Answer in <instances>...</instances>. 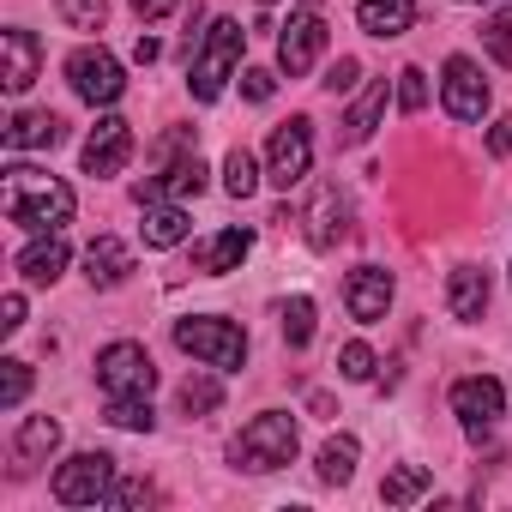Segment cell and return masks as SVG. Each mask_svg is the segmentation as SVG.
<instances>
[{
  "label": "cell",
  "mask_w": 512,
  "mask_h": 512,
  "mask_svg": "<svg viewBox=\"0 0 512 512\" xmlns=\"http://www.w3.org/2000/svg\"><path fill=\"white\" fill-rule=\"evenodd\" d=\"M386 97H392V85L386 79H374L356 103H350V115H344V145H362V139H374V127H380V115H386Z\"/></svg>",
  "instance_id": "obj_23"
},
{
  "label": "cell",
  "mask_w": 512,
  "mask_h": 512,
  "mask_svg": "<svg viewBox=\"0 0 512 512\" xmlns=\"http://www.w3.org/2000/svg\"><path fill=\"white\" fill-rule=\"evenodd\" d=\"M85 175H97V181H109V175H121L127 163H133V121H121V115H103L91 133H85Z\"/></svg>",
  "instance_id": "obj_11"
},
{
  "label": "cell",
  "mask_w": 512,
  "mask_h": 512,
  "mask_svg": "<svg viewBox=\"0 0 512 512\" xmlns=\"http://www.w3.org/2000/svg\"><path fill=\"white\" fill-rule=\"evenodd\" d=\"M308 169H314V121L308 115H290L272 133V145H266V181L290 193L296 181H308Z\"/></svg>",
  "instance_id": "obj_7"
},
{
  "label": "cell",
  "mask_w": 512,
  "mask_h": 512,
  "mask_svg": "<svg viewBox=\"0 0 512 512\" xmlns=\"http://www.w3.org/2000/svg\"><path fill=\"white\" fill-rule=\"evenodd\" d=\"M0 49H7V73H0V85H7L13 97H19V91H31V85H37V67H43V43H37L31 31H19V25H13L7 37H0Z\"/></svg>",
  "instance_id": "obj_18"
},
{
  "label": "cell",
  "mask_w": 512,
  "mask_h": 512,
  "mask_svg": "<svg viewBox=\"0 0 512 512\" xmlns=\"http://www.w3.org/2000/svg\"><path fill=\"white\" fill-rule=\"evenodd\" d=\"M175 7H181V0H133V13H139L145 25H157V19H169Z\"/></svg>",
  "instance_id": "obj_42"
},
{
  "label": "cell",
  "mask_w": 512,
  "mask_h": 512,
  "mask_svg": "<svg viewBox=\"0 0 512 512\" xmlns=\"http://www.w3.org/2000/svg\"><path fill=\"white\" fill-rule=\"evenodd\" d=\"M374 368H380V362H374L368 344H344V350H338V374H344V380L362 386V380H374Z\"/></svg>",
  "instance_id": "obj_34"
},
{
  "label": "cell",
  "mask_w": 512,
  "mask_h": 512,
  "mask_svg": "<svg viewBox=\"0 0 512 512\" xmlns=\"http://www.w3.org/2000/svg\"><path fill=\"white\" fill-rule=\"evenodd\" d=\"M61 139H67V121L49 115V109H25L7 127V151H55Z\"/></svg>",
  "instance_id": "obj_19"
},
{
  "label": "cell",
  "mask_w": 512,
  "mask_h": 512,
  "mask_svg": "<svg viewBox=\"0 0 512 512\" xmlns=\"http://www.w3.org/2000/svg\"><path fill=\"white\" fill-rule=\"evenodd\" d=\"M247 253H253V229H247V223H229V229H217V235L193 241V272L223 278V272H235V266L247 260Z\"/></svg>",
  "instance_id": "obj_15"
},
{
  "label": "cell",
  "mask_w": 512,
  "mask_h": 512,
  "mask_svg": "<svg viewBox=\"0 0 512 512\" xmlns=\"http://www.w3.org/2000/svg\"><path fill=\"white\" fill-rule=\"evenodd\" d=\"M326 55V19L320 13H290V25L278 31V67L290 79L314 73V61Z\"/></svg>",
  "instance_id": "obj_12"
},
{
  "label": "cell",
  "mask_w": 512,
  "mask_h": 512,
  "mask_svg": "<svg viewBox=\"0 0 512 512\" xmlns=\"http://www.w3.org/2000/svg\"><path fill=\"white\" fill-rule=\"evenodd\" d=\"M272 91H278V79H272L266 67H247V73H241V97H247V103H272Z\"/></svg>",
  "instance_id": "obj_37"
},
{
  "label": "cell",
  "mask_w": 512,
  "mask_h": 512,
  "mask_svg": "<svg viewBox=\"0 0 512 512\" xmlns=\"http://www.w3.org/2000/svg\"><path fill=\"white\" fill-rule=\"evenodd\" d=\"M241 43H247V31H241L235 19H217V25L199 37L193 67H187V91H193V103H217V97H223V85L235 79Z\"/></svg>",
  "instance_id": "obj_3"
},
{
  "label": "cell",
  "mask_w": 512,
  "mask_h": 512,
  "mask_svg": "<svg viewBox=\"0 0 512 512\" xmlns=\"http://www.w3.org/2000/svg\"><path fill=\"white\" fill-rule=\"evenodd\" d=\"M452 416H458V428H464V440H494V428H500V416H506V392H500V380H488V374H470V380H458L452 386Z\"/></svg>",
  "instance_id": "obj_8"
},
{
  "label": "cell",
  "mask_w": 512,
  "mask_h": 512,
  "mask_svg": "<svg viewBox=\"0 0 512 512\" xmlns=\"http://www.w3.org/2000/svg\"><path fill=\"white\" fill-rule=\"evenodd\" d=\"M260 7H272V0H260Z\"/></svg>",
  "instance_id": "obj_45"
},
{
  "label": "cell",
  "mask_w": 512,
  "mask_h": 512,
  "mask_svg": "<svg viewBox=\"0 0 512 512\" xmlns=\"http://www.w3.org/2000/svg\"><path fill=\"white\" fill-rule=\"evenodd\" d=\"M253 187H260V163H253V151L235 145V151L223 157V193H229V199H247Z\"/></svg>",
  "instance_id": "obj_28"
},
{
  "label": "cell",
  "mask_w": 512,
  "mask_h": 512,
  "mask_svg": "<svg viewBox=\"0 0 512 512\" xmlns=\"http://www.w3.org/2000/svg\"><path fill=\"white\" fill-rule=\"evenodd\" d=\"M428 488H434V470H428V464H398V470H386L380 500H386V506H416Z\"/></svg>",
  "instance_id": "obj_25"
},
{
  "label": "cell",
  "mask_w": 512,
  "mask_h": 512,
  "mask_svg": "<svg viewBox=\"0 0 512 512\" xmlns=\"http://www.w3.org/2000/svg\"><path fill=\"white\" fill-rule=\"evenodd\" d=\"M67 85H73V97H85L91 109H109V103H121L127 73H121V61H115L103 43H85V49L67 55Z\"/></svg>",
  "instance_id": "obj_5"
},
{
  "label": "cell",
  "mask_w": 512,
  "mask_h": 512,
  "mask_svg": "<svg viewBox=\"0 0 512 512\" xmlns=\"http://www.w3.org/2000/svg\"><path fill=\"white\" fill-rule=\"evenodd\" d=\"M223 404V386L211 380V374H193V380H181V410L187 416H211Z\"/></svg>",
  "instance_id": "obj_31"
},
{
  "label": "cell",
  "mask_w": 512,
  "mask_h": 512,
  "mask_svg": "<svg viewBox=\"0 0 512 512\" xmlns=\"http://www.w3.org/2000/svg\"><path fill=\"white\" fill-rule=\"evenodd\" d=\"M55 446H61V422H55V416H25L19 434H13V452H19L25 464H31V458H49Z\"/></svg>",
  "instance_id": "obj_26"
},
{
  "label": "cell",
  "mask_w": 512,
  "mask_h": 512,
  "mask_svg": "<svg viewBox=\"0 0 512 512\" xmlns=\"http://www.w3.org/2000/svg\"><path fill=\"white\" fill-rule=\"evenodd\" d=\"M103 416L115 422V428H127V434H151V398H109L103 404Z\"/></svg>",
  "instance_id": "obj_30"
},
{
  "label": "cell",
  "mask_w": 512,
  "mask_h": 512,
  "mask_svg": "<svg viewBox=\"0 0 512 512\" xmlns=\"http://www.w3.org/2000/svg\"><path fill=\"white\" fill-rule=\"evenodd\" d=\"M55 13L67 31H103V19H109L103 0H55Z\"/></svg>",
  "instance_id": "obj_32"
},
{
  "label": "cell",
  "mask_w": 512,
  "mask_h": 512,
  "mask_svg": "<svg viewBox=\"0 0 512 512\" xmlns=\"http://www.w3.org/2000/svg\"><path fill=\"white\" fill-rule=\"evenodd\" d=\"M296 446H302L296 416H290V410H260V416H253V422L229 440V464L247 470V476H272V470L296 464Z\"/></svg>",
  "instance_id": "obj_2"
},
{
  "label": "cell",
  "mask_w": 512,
  "mask_h": 512,
  "mask_svg": "<svg viewBox=\"0 0 512 512\" xmlns=\"http://www.w3.org/2000/svg\"><path fill=\"white\" fill-rule=\"evenodd\" d=\"M19 326H25V296L13 290L7 302H0V332H19Z\"/></svg>",
  "instance_id": "obj_41"
},
{
  "label": "cell",
  "mask_w": 512,
  "mask_h": 512,
  "mask_svg": "<svg viewBox=\"0 0 512 512\" xmlns=\"http://www.w3.org/2000/svg\"><path fill=\"white\" fill-rule=\"evenodd\" d=\"M440 109L452 121H482L488 115V79H482V67L470 55H452L440 67Z\"/></svg>",
  "instance_id": "obj_10"
},
{
  "label": "cell",
  "mask_w": 512,
  "mask_h": 512,
  "mask_svg": "<svg viewBox=\"0 0 512 512\" xmlns=\"http://www.w3.org/2000/svg\"><path fill=\"white\" fill-rule=\"evenodd\" d=\"M446 308H452V320L476 326V320L488 314V272H482V266H458V272L446 278Z\"/></svg>",
  "instance_id": "obj_20"
},
{
  "label": "cell",
  "mask_w": 512,
  "mask_h": 512,
  "mask_svg": "<svg viewBox=\"0 0 512 512\" xmlns=\"http://www.w3.org/2000/svg\"><path fill=\"white\" fill-rule=\"evenodd\" d=\"M127 272H133V247L127 241L97 235L85 247V278H91V290H115V284H127Z\"/></svg>",
  "instance_id": "obj_17"
},
{
  "label": "cell",
  "mask_w": 512,
  "mask_h": 512,
  "mask_svg": "<svg viewBox=\"0 0 512 512\" xmlns=\"http://www.w3.org/2000/svg\"><path fill=\"white\" fill-rule=\"evenodd\" d=\"M97 386H103V398H151L157 368H151L145 344H109L97 356Z\"/></svg>",
  "instance_id": "obj_9"
},
{
  "label": "cell",
  "mask_w": 512,
  "mask_h": 512,
  "mask_svg": "<svg viewBox=\"0 0 512 512\" xmlns=\"http://www.w3.org/2000/svg\"><path fill=\"white\" fill-rule=\"evenodd\" d=\"M398 109H410V115L428 109V73H422V67H404V73H398Z\"/></svg>",
  "instance_id": "obj_35"
},
{
  "label": "cell",
  "mask_w": 512,
  "mask_h": 512,
  "mask_svg": "<svg viewBox=\"0 0 512 512\" xmlns=\"http://www.w3.org/2000/svg\"><path fill=\"white\" fill-rule=\"evenodd\" d=\"M73 187L49 169H31V163H13L7 175H0V211H7V223L31 229V235H49L61 223H73Z\"/></svg>",
  "instance_id": "obj_1"
},
{
  "label": "cell",
  "mask_w": 512,
  "mask_h": 512,
  "mask_svg": "<svg viewBox=\"0 0 512 512\" xmlns=\"http://www.w3.org/2000/svg\"><path fill=\"white\" fill-rule=\"evenodd\" d=\"M464 7H482V0H464Z\"/></svg>",
  "instance_id": "obj_44"
},
{
  "label": "cell",
  "mask_w": 512,
  "mask_h": 512,
  "mask_svg": "<svg viewBox=\"0 0 512 512\" xmlns=\"http://www.w3.org/2000/svg\"><path fill=\"white\" fill-rule=\"evenodd\" d=\"M145 247H175V241H187V211L175 205V199H157V205H145Z\"/></svg>",
  "instance_id": "obj_24"
},
{
  "label": "cell",
  "mask_w": 512,
  "mask_h": 512,
  "mask_svg": "<svg viewBox=\"0 0 512 512\" xmlns=\"http://www.w3.org/2000/svg\"><path fill=\"white\" fill-rule=\"evenodd\" d=\"M55 500L61 506H103L115 494V458L109 452H73L61 470H55Z\"/></svg>",
  "instance_id": "obj_6"
},
{
  "label": "cell",
  "mask_w": 512,
  "mask_h": 512,
  "mask_svg": "<svg viewBox=\"0 0 512 512\" xmlns=\"http://www.w3.org/2000/svg\"><path fill=\"white\" fill-rule=\"evenodd\" d=\"M25 392H31V362H0V410H19L25 404Z\"/></svg>",
  "instance_id": "obj_33"
},
{
  "label": "cell",
  "mask_w": 512,
  "mask_h": 512,
  "mask_svg": "<svg viewBox=\"0 0 512 512\" xmlns=\"http://www.w3.org/2000/svg\"><path fill=\"white\" fill-rule=\"evenodd\" d=\"M61 272H67V241H61V229L37 235V241L19 253V278H25V284H37V290H43V284H55Z\"/></svg>",
  "instance_id": "obj_21"
},
{
  "label": "cell",
  "mask_w": 512,
  "mask_h": 512,
  "mask_svg": "<svg viewBox=\"0 0 512 512\" xmlns=\"http://www.w3.org/2000/svg\"><path fill=\"white\" fill-rule=\"evenodd\" d=\"M356 73H362V67H356L350 55H338V61L326 67V79H320V85H326L332 97H344V91H356Z\"/></svg>",
  "instance_id": "obj_38"
},
{
  "label": "cell",
  "mask_w": 512,
  "mask_h": 512,
  "mask_svg": "<svg viewBox=\"0 0 512 512\" xmlns=\"http://www.w3.org/2000/svg\"><path fill=\"white\" fill-rule=\"evenodd\" d=\"M482 43H488V55H494L500 67H512V19H506V13L482 25Z\"/></svg>",
  "instance_id": "obj_36"
},
{
  "label": "cell",
  "mask_w": 512,
  "mask_h": 512,
  "mask_svg": "<svg viewBox=\"0 0 512 512\" xmlns=\"http://www.w3.org/2000/svg\"><path fill=\"white\" fill-rule=\"evenodd\" d=\"M488 157H512V115H500L488 127Z\"/></svg>",
  "instance_id": "obj_40"
},
{
  "label": "cell",
  "mask_w": 512,
  "mask_h": 512,
  "mask_svg": "<svg viewBox=\"0 0 512 512\" xmlns=\"http://www.w3.org/2000/svg\"><path fill=\"white\" fill-rule=\"evenodd\" d=\"M356 458H362V446H356L350 434H338V440H326V446H320V464H314V470H320V482H326V488H344V482L356 476Z\"/></svg>",
  "instance_id": "obj_27"
},
{
  "label": "cell",
  "mask_w": 512,
  "mask_h": 512,
  "mask_svg": "<svg viewBox=\"0 0 512 512\" xmlns=\"http://www.w3.org/2000/svg\"><path fill=\"white\" fill-rule=\"evenodd\" d=\"M308 7H314V0H308Z\"/></svg>",
  "instance_id": "obj_46"
},
{
  "label": "cell",
  "mask_w": 512,
  "mask_h": 512,
  "mask_svg": "<svg viewBox=\"0 0 512 512\" xmlns=\"http://www.w3.org/2000/svg\"><path fill=\"white\" fill-rule=\"evenodd\" d=\"M151 500H157V488H151V482H139V476L115 482V494H109V506H151Z\"/></svg>",
  "instance_id": "obj_39"
},
{
  "label": "cell",
  "mask_w": 512,
  "mask_h": 512,
  "mask_svg": "<svg viewBox=\"0 0 512 512\" xmlns=\"http://www.w3.org/2000/svg\"><path fill=\"white\" fill-rule=\"evenodd\" d=\"M302 223H308V241H314L320 253H326V247H338V241L350 235V199L338 193V181H320V187H314V199H308Z\"/></svg>",
  "instance_id": "obj_13"
},
{
  "label": "cell",
  "mask_w": 512,
  "mask_h": 512,
  "mask_svg": "<svg viewBox=\"0 0 512 512\" xmlns=\"http://www.w3.org/2000/svg\"><path fill=\"white\" fill-rule=\"evenodd\" d=\"M506 19H512V13H506Z\"/></svg>",
  "instance_id": "obj_47"
},
{
  "label": "cell",
  "mask_w": 512,
  "mask_h": 512,
  "mask_svg": "<svg viewBox=\"0 0 512 512\" xmlns=\"http://www.w3.org/2000/svg\"><path fill=\"white\" fill-rule=\"evenodd\" d=\"M175 344H181L193 362L217 368V374H235V368L247 362V332H241L235 320H217V314H193V320H175Z\"/></svg>",
  "instance_id": "obj_4"
},
{
  "label": "cell",
  "mask_w": 512,
  "mask_h": 512,
  "mask_svg": "<svg viewBox=\"0 0 512 512\" xmlns=\"http://www.w3.org/2000/svg\"><path fill=\"white\" fill-rule=\"evenodd\" d=\"M344 308H350V320L380 326L386 308H392V272H380V266H356V272L344 278Z\"/></svg>",
  "instance_id": "obj_14"
},
{
  "label": "cell",
  "mask_w": 512,
  "mask_h": 512,
  "mask_svg": "<svg viewBox=\"0 0 512 512\" xmlns=\"http://www.w3.org/2000/svg\"><path fill=\"white\" fill-rule=\"evenodd\" d=\"M157 55H163V43H157V37H139V43H133V61H139V67H151Z\"/></svg>",
  "instance_id": "obj_43"
},
{
  "label": "cell",
  "mask_w": 512,
  "mask_h": 512,
  "mask_svg": "<svg viewBox=\"0 0 512 512\" xmlns=\"http://www.w3.org/2000/svg\"><path fill=\"white\" fill-rule=\"evenodd\" d=\"M356 25L368 37H404L416 25V0H362L356 7Z\"/></svg>",
  "instance_id": "obj_22"
},
{
  "label": "cell",
  "mask_w": 512,
  "mask_h": 512,
  "mask_svg": "<svg viewBox=\"0 0 512 512\" xmlns=\"http://www.w3.org/2000/svg\"><path fill=\"white\" fill-rule=\"evenodd\" d=\"M284 344L290 350H308L314 344V302L308 296H290L284 302Z\"/></svg>",
  "instance_id": "obj_29"
},
{
  "label": "cell",
  "mask_w": 512,
  "mask_h": 512,
  "mask_svg": "<svg viewBox=\"0 0 512 512\" xmlns=\"http://www.w3.org/2000/svg\"><path fill=\"white\" fill-rule=\"evenodd\" d=\"M199 187H205V163H199V151H193V157H175L163 175H145V181L133 187V199H139V205H157V199H175V205H181V199H199Z\"/></svg>",
  "instance_id": "obj_16"
}]
</instances>
